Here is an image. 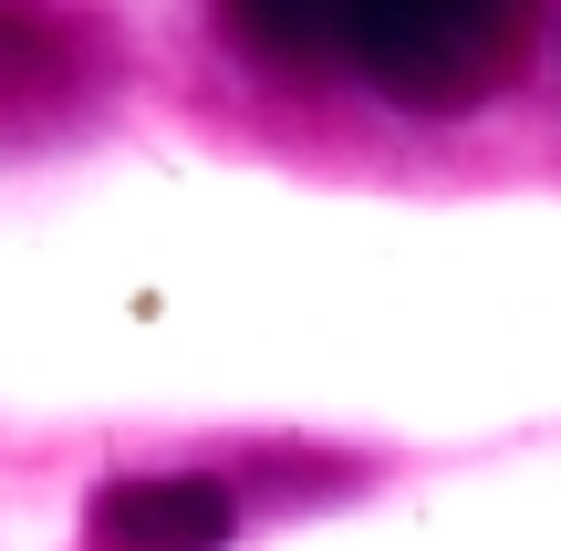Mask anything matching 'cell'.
Segmentation results:
<instances>
[{
  "label": "cell",
  "instance_id": "cell-2",
  "mask_svg": "<svg viewBox=\"0 0 561 551\" xmlns=\"http://www.w3.org/2000/svg\"><path fill=\"white\" fill-rule=\"evenodd\" d=\"M229 541V490L219 479H115L94 490L83 551H219Z\"/></svg>",
  "mask_w": 561,
  "mask_h": 551
},
{
  "label": "cell",
  "instance_id": "cell-1",
  "mask_svg": "<svg viewBox=\"0 0 561 551\" xmlns=\"http://www.w3.org/2000/svg\"><path fill=\"white\" fill-rule=\"evenodd\" d=\"M530 42V0H364L354 62L416 115H468Z\"/></svg>",
  "mask_w": 561,
  "mask_h": 551
},
{
  "label": "cell",
  "instance_id": "cell-3",
  "mask_svg": "<svg viewBox=\"0 0 561 551\" xmlns=\"http://www.w3.org/2000/svg\"><path fill=\"white\" fill-rule=\"evenodd\" d=\"M229 11H240V42H250V53L322 73V62H354L364 0H229Z\"/></svg>",
  "mask_w": 561,
  "mask_h": 551
}]
</instances>
